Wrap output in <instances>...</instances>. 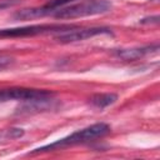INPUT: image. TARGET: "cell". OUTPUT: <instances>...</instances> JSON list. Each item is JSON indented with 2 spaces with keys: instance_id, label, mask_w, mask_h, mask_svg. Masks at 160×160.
Here are the masks:
<instances>
[{
  "instance_id": "1",
  "label": "cell",
  "mask_w": 160,
  "mask_h": 160,
  "mask_svg": "<svg viewBox=\"0 0 160 160\" xmlns=\"http://www.w3.org/2000/svg\"><path fill=\"white\" fill-rule=\"evenodd\" d=\"M110 131H111V126L109 124H106V122H96V124L86 126V128H84L81 130H78V131L70 134L69 136L59 139L55 142H51V144H48V145H44V146H40V148H36L30 154L54 151V150H59V149H64V148H69V146L88 144L90 141H94L96 139L106 136L108 134H110Z\"/></svg>"
},
{
  "instance_id": "12",
  "label": "cell",
  "mask_w": 160,
  "mask_h": 160,
  "mask_svg": "<svg viewBox=\"0 0 160 160\" xmlns=\"http://www.w3.org/2000/svg\"><path fill=\"white\" fill-rule=\"evenodd\" d=\"M20 0H0V10L1 9H5V8H9V6H12L15 4H18Z\"/></svg>"
},
{
  "instance_id": "5",
  "label": "cell",
  "mask_w": 160,
  "mask_h": 160,
  "mask_svg": "<svg viewBox=\"0 0 160 160\" xmlns=\"http://www.w3.org/2000/svg\"><path fill=\"white\" fill-rule=\"evenodd\" d=\"M98 35H112V30L110 28L105 26H95V28H74L71 30L59 32L55 36V40L62 44H69V42H76L81 41L92 36Z\"/></svg>"
},
{
  "instance_id": "9",
  "label": "cell",
  "mask_w": 160,
  "mask_h": 160,
  "mask_svg": "<svg viewBox=\"0 0 160 160\" xmlns=\"http://www.w3.org/2000/svg\"><path fill=\"white\" fill-rule=\"evenodd\" d=\"M24 135V130L22 129H19V128H14V129H10L8 132H6V138H10V139H16V138H20Z\"/></svg>"
},
{
  "instance_id": "3",
  "label": "cell",
  "mask_w": 160,
  "mask_h": 160,
  "mask_svg": "<svg viewBox=\"0 0 160 160\" xmlns=\"http://www.w3.org/2000/svg\"><path fill=\"white\" fill-rule=\"evenodd\" d=\"M76 28L72 24H45V25H30L21 28H10L0 29V38H24V36H35L50 32H64Z\"/></svg>"
},
{
  "instance_id": "2",
  "label": "cell",
  "mask_w": 160,
  "mask_h": 160,
  "mask_svg": "<svg viewBox=\"0 0 160 160\" xmlns=\"http://www.w3.org/2000/svg\"><path fill=\"white\" fill-rule=\"evenodd\" d=\"M110 9L111 2L109 0H84L76 4H71L69 6L59 8L51 16L56 19H75L104 14Z\"/></svg>"
},
{
  "instance_id": "7",
  "label": "cell",
  "mask_w": 160,
  "mask_h": 160,
  "mask_svg": "<svg viewBox=\"0 0 160 160\" xmlns=\"http://www.w3.org/2000/svg\"><path fill=\"white\" fill-rule=\"evenodd\" d=\"M159 50V42H154L150 45H145V46H138V48H129V49H116L112 51V54L125 61H131V60H138L141 59L149 54H154L158 52Z\"/></svg>"
},
{
  "instance_id": "11",
  "label": "cell",
  "mask_w": 160,
  "mask_h": 160,
  "mask_svg": "<svg viewBox=\"0 0 160 160\" xmlns=\"http://www.w3.org/2000/svg\"><path fill=\"white\" fill-rule=\"evenodd\" d=\"M158 22H159V16L158 15L142 18V19L139 20V24H158Z\"/></svg>"
},
{
  "instance_id": "13",
  "label": "cell",
  "mask_w": 160,
  "mask_h": 160,
  "mask_svg": "<svg viewBox=\"0 0 160 160\" xmlns=\"http://www.w3.org/2000/svg\"><path fill=\"white\" fill-rule=\"evenodd\" d=\"M154 1H156V0H154Z\"/></svg>"
},
{
  "instance_id": "10",
  "label": "cell",
  "mask_w": 160,
  "mask_h": 160,
  "mask_svg": "<svg viewBox=\"0 0 160 160\" xmlns=\"http://www.w3.org/2000/svg\"><path fill=\"white\" fill-rule=\"evenodd\" d=\"M12 61H14L12 58L6 56V55H0V70H2V69H5V68L10 66V65L12 64Z\"/></svg>"
},
{
  "instance_id": "6",
  "label": "cell",
  "mask_w": 160,
  "mask_h": 160,
  "mask_svg": "<svg viewBox=\"0 0 160 160\" xmlns=\"http://www.w3.org/2000/svg\"><path fill=\"white\" fill-rule=\"evenodd\" d=\"M75 1H78V0H51L40 8H29V9L19 10L12 16L16 20H29V19L44 18L48 15H52L59 8L66 6L68 4H71Z\"/></svg>"
},
{
  "instance_id": "8",
  "label": "cell",
  "mask_w": 160,
  "mask_h": 160,
  "mask_svg": "<svg viewBox=\"0 0 160 160\" xmlns=\"http://www.w3.org/2000/svg\"><path fill=\"white\" fill-rule=\"evenodd\" d=\"M118 100V95L114 92H104V94H95L89 99V102L91 106L96 109H105L109 105H112Z\"/></svg>"
},
{
  "instance_id": "4",
  "label": "cell",
  "mask_w": 160,
  "mask_h": 160,
  "mask_svg": "<svg viewBox=\"0 0 160 160\" xmlns=\"http://www.w3.org/2000/svg\"><path fill=\"white\" fill-rule=\"evenodd\" d=\"M54 92L45 89H30V88H9L0 90V102L10 100L32 101L39 99L52 98Z\"/></svg>"
}]
</instances>
